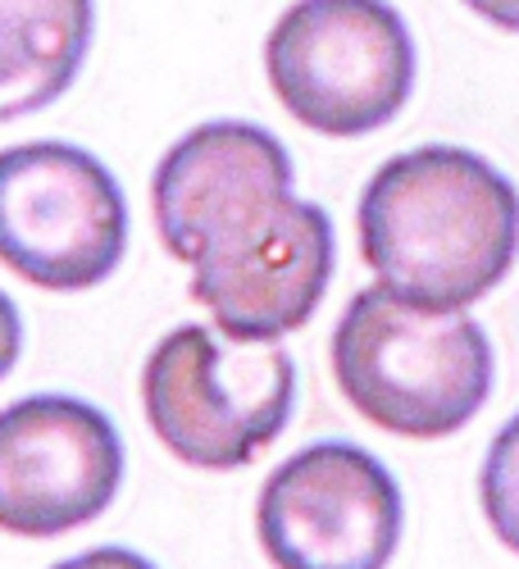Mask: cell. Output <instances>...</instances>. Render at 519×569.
Here are the masks:
<instances>
[{
    "label": "cell",
    "instance_id": "cell-1",
    "mask_svg": "<svg viewBox=\"0 0 519 569\" xmlns=\"http://www.w3.org/2000/svg\"><path fill=\"white\" fill-rule=\"evenodd\" d=\"M292 182L288 147L247 119L182 132L156 164L160 242L192 264V301L238 342H278L306 328L333 282V219Z\"/></svg>",
    "mask_w": 519,
    "mask_h": 569
},
{
    "label": "cell",
    "instance_id": "cell-2",
    "mask_svg": "<svg viewBox=\"0 0 519 569\" xmlns=\"http://www.w3.org/2000/svg\"><path fill=\"white\" fill-rule=\"evenodd\" d=\"M360 256L397 297L469 310L519 256V192L479 151H401L373 169L356 206Z\"/></svg>",
    "mask_w": 519,
    "mask_h": 569
},
{
    "label": "cell",
    "instance_id": "cell-3",
    "mask_svg": "<svg viewBox=\"0 0 519 569\" xmlns=\"http://www.w3.org/2000/svg\"><path fill=\"white\" fill-rule=\"evenodd\" d=\"M333 378L373 429L438 442L460 433L492 397L488 328L465 310H433L383 282L360 288L333 328Z\"/></svg>",
    "mask_w": 519,
    "mask_h": 569
},
{
    "label": "cell",
    "instance_id": "cell-4",
    "mask_svg": "<svg viewBox=\"0 0 519 569\" xmlns=\"http://www.w3.org/2000/svg\"><path fill=\"white\" fill-rule=\"evenodd\" d=\"M297 406V365L282 342H238L178 323L141 365V415L192 469H242L282 438Z\"/></svg>",
    "mask_w": 519,
    "mask_h": 569
},
{
    "label": "cell",
    "instance_id": "cell-5",
    "mask_svg": "<svg viewBox=\"0 0 519 569\" xmlns=\"http://www.w3.org/2000/svg\"><path fill=\"white\" fill-rule=\"evenodd\" d=\"M415 37L392 0H297L265 41L278 106L323 137L388 128L415 91Z\"/></svg>",
    "mask_w": 519,
    "mask_h": 569
},
{
    "label": "cell",
    "instance_id": "cell-6",
    "mask_svg": "<svg viewBox=\"0 0 519 569\" xmlns=\"http://www.w3.org/2000/svg\"><path fill=\"white\" fill-rule=\"evenodd\" d=\"M128 251L119 178L69 141L0 151V264L41 292H91Z\"/></svg>",
    "mask_w": 519,
    "mask_h": 569
},
{
    "label": "cell",
    "instance_id": "cell-7",
    "mask_svg": "<svg viewBox=\"0 0 519 569\" xmlns=\"http://www.w3.org/2000/svg\"><path fill=\"white\" fill-rule=\"evenodd\" d=\"M401 525L392 469L338 438L288 456L256 501V538L273 569H388Z\"/></svg>",
    "mask_w": 519,
    "mask_h": 569
},
{
    "label": "cell",
    "instance_id": "cell-8",
    "mask_svg": "<svg viewBox=\"0 0 519 569\" xmlns=\"http://www.w3.org/2000/svg\"><path fill=\"white\" fill-rule=\"evenodd\" d=\"M123 483L114 419L82 397L37 392L0 410V529L60 538L101 519Z\"/></svg>",
    "mask_w": 519,
    "mask_h": 569
},
{
    "label": "cell",
    "instance_id": "cell-9",
    "mask_svg": "<svg viewBox=\"0 0 519 569\" xmlns=\"http://www.w3.org/2000/svg\"><path fill=\"white\" fill-rule=\"evenodd\" d=\"M97 0H0V123L56 106L87 64Z\"/></svg>",
    "mask_w": 519,
    "mask_h": 569
},
{
    "label": "cell",
    "instance_id": "cell-10",
    "mask_svg": "<svg viewBox=\"0 0 519 569\" xmlns=\"http://www.w3.org/2000/svg\"><path fill=\"white\" fill-rule=\"evenodd\" d=\"M479 501L488 515V529L506 551L519 556V415H510L479 469Z\"/></svg>",
    "mask_w": 519,
    "mask_h": 569
},
{
    "label": "cell",
    "instance_id": "cell-11",
    "mask_svg": "<svg viewBox=\"0 0 519 569\" xmlns=\"http://www.w3.org/2000/svg\"><path fill=\"white\" fill-rule=\"evenodd\" d=\"M51 569H160V565H151L132 547H91V551H78L69 560L51 565Z\"/></svg>",
    "mask_w": 519,
    "mask_h": 569
},
{
    "label": "cell",
    "instance_id": "cell-12",
    "mask_svg": "<svg viewBox=\"0 0 519 569\" xmlns=\"http://www.w3.org/2000/svg\"><path fill=\"white\" fill-rule=\"evenodd\" d=\"M23 356V315L19 306L0 292V378H6Z\"/></svg>",
    "mask_w": 519,
    "mask_h": 569
},
{
    "label": "cell",
    "instance_id": "cell-13",
    "mask_svg": "<svg viewBox=\"0 0 519 569\" xmlns=\"http://www.w3.org/2000/svg\"><path fill=\"white\" fill-rule=\"evenodd\" d=\"M465 6L501 32H519V0H465Z\"/></svg>",
    "mask_w": 519,
    "mask_h": 569
}]
</instances>
